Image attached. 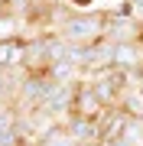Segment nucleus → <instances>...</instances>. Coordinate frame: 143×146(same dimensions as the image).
<instances>
[{"mask_svg":"<svg viewBox=\"0 0 143 146\" xmlns=\"http://www.w3.org/2000/svg\"><path fill=\"white\" fill-rule=\"evenodd\" d=\"M36 146H75V140L69 136L65 123H52L43 136H39V143H36Z\"/></svg>","mask_w":143,"mask_h":146,"instance_id":"nucleus-6","label":"nucleus"},{"mask_svg":"<svg viewBox=\"0 0 143 146\" xmlns=\"http://www.w3.org/2000/svg\"><path fill=\"white\" fill-rule=\"evenodd\" d=\"M26 36H0V68H20Z\"/></svg>","mask_w":143,"mask_h":146,"instance_id":"nucleus-5","label":"nucleus"},{"mask_svg":"<svg viewBox=\"0 0 143 146\" xmlns=\"http://www.w3.org/2000/svg\"><path fill=\"white\" fill-rule=\"evenodd\" d=\"M72 114L75 117H88V120H98L101 114H104V104L98 101V94H94V88H91L88 81H78V84H75Z\"/></svg>","mask_w":143,"mask_h":146,"instance_id":"nucleus-3","label":"nucleus"},{"mask_svg":"<svg viewBox=\"0 0 143 146\" xmlns=\"http://www.w3.org/2000/svg\"><path fill=\"white\" fill-rule=\"evenodd\" d=\"M59 36L72 46H94L98 39H104V10L101 13H69L65 23L59 26Z\"/></svg>","mask_w":143,"mask_h":146,"instance_id":"nucleus-1","label":"nucleus"},{"mask_svg":"<svg viewBox=\"0 0 143 146\" xmlns=\"http://www.w3.org/2000/svg\"><path fill=\"white\" fill-rule=\"evenodd\" d=\"M65 130L75 143H85V146H101V127L98 120H88V117H69L65 120Z\"/></svg>","mask_w":143,"mask_h":146,"instance_id":"nucleus-4","label":"nucleus"},{"mask_svg":"<svg viewBox=\"0 0 143 146\" xmlns=\"http://www.w3.org/2000/svg\"><path fill=\"white\" fill-rule=\"evenodd\" d=\"M20 68L26 75H43L49 72V58H46V36H26L23 42V62Z\"/></svg>","mask_w":143,"mask_h":146,"instance_id":"nucleus-2","label":"nucleus"}]
</instances>
